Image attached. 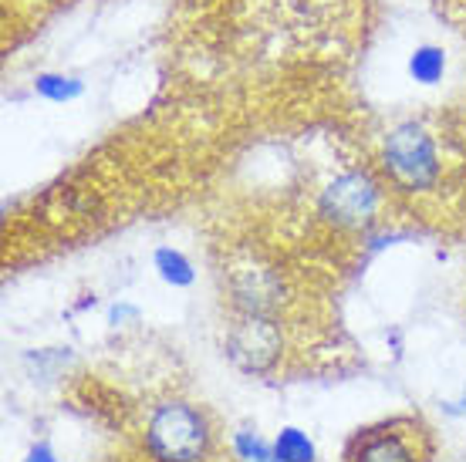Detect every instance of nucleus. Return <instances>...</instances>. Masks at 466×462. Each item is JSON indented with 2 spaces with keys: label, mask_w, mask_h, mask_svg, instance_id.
<instances>
[{
  "label": "nucleus",
  "mask_w": 466,
  "mask_h": 462,
  "mask_svg": "<svg viewBox=\"0 0 466 462\" xmlns=\"http://www.w3.org/2000/svg\"><path fill=\"white\" fill-rule=\"evenodd\" d=\"M385 173L389 179L406 189V193H422L436 183L440 176V156H436V146H432L430 132L416 122H402L389 132L385 139Z\"/></svg>",
  "instance_id": "f257e3e1"
},
{
  "label": "nucleus",
  "mask_w": 466,
  "mask_h": 462,
  "mask_svg": "<svg viewBox=\"0 0 466 462\" xmlns=\"http://www.w3.org/2000/svg\"><path fill=\"white\" fill-rule=\"evenodd\" d=\"M146 442L159 462H197L207 452V422L183 402L159 405L149 418Z\"/></svg>",
  "instance_id": "f03ea898"
},
{
  "label": "nucleus",
  "mask_w": 466,
  "mask_h": 462,
  "mask_svg": "<svg viewBox=\"0 0 466 462\" xmlns=\"http://www.w3.org/2000/svg\"><path fill=\"white\" fill-rule=\"evenodd\" d=\"M227 351L237 368L244 371H268L280 358V327L274 317L264 314H244L240 324H233L230 337H227Z\"/></svg>",
  "instance_id": "7ed1b4c3"
},
{
  "label": "nucleus",
  "mask_w": 466,
  "mask_h": 462,
  "mask_svg": "<svg viewBox=\"0 0 466 462\" xmlns=\"http://www.w3.org/2000/svg\"><path fill=\"white\" fill-rule=\"evenodd\" d=\"M379 206V189L365 173H345L321 193V213L339 226H361Z\"/></svg>",
  "instance_id": "20e7f679"
},
{
  "label": "nucleus",
  "mask_w": 466,
  "mask_h": 462,
  "mask_svg": "<svg viewBox=\"0 0 466 462\" xmlns=\"http://www.w3.org/2000/svg\"><path fill=\"white\" fill-rule=\"evenodd\" d=\"M230 294L233 304L244 314H270L278 311L284 287H280L278 274L264 264H240L230 270Z\"/></svg>",
  "instance_id": "39448f33"
},
{
  "label": "nucleus",
  "mask_w": 466,
  "mask_h": 462,
  "mask_svg": "<svg viewBox=\"0 0 466 462\" xmlns=\"http://www.w3.org/2000/svg\"><path fill=\"white\" fill-rule=\"evenodd\" d=\"M355 462H416V452L409 449L406 439L385 432V436H372L361 442Z\"/></svg>",
  "instance_id": "423d86ee"
},
{
  "label": "nucleus",
  "mask_w": 466,
  "mask_h": 462,
  "mask_svg": "<svg viewBox=\"0 0 466 462\" xmlns=\"http://www.w3.org/2000/svg\"><path fill=\"white\" fill-rule=\"evenodd\" d=\"M446 71V51L436 45H420L409 55V78L420 85H436Z\"/></svg>",
  "instance_id": "0eeeda50"
},
{
  "label": "nucleus",
  "mask_w": 466,
  "mask_h": 462,
  "mask_svg": "<svg viewBox=\"0 0 466 462\" xmlns=\"http://www.w3.org/2000/svg\"><path fill=\"white\" fill-rule=\"evenodd\" d=\"M152 260H156L159 277H163L166 284H173V287H189V284H193V277H197V274H193V264H189L179 250H173V246H159Z\"/></svg>",
  "instance_id": "6e6552de"
},
{
  "label": "nucleus",
  "mask_w": 466,
  "mask_h": 462,
  "mask_svg": "<svg viewBox=\"0 0 466 462\" xmlns=\"http://www.w3.org/2000/svg\"><path fill=\"white\" fill-rule=\"evenodd\" d=\"M35 92L47 102H75L78 95L85 92V85L78 78H68V75H37L35 81Z\"/></svg>",
  "instance_id": "1a4fd4ad"
},
{
  "label": "nucleus",
  "mask_w": 466,
  "mask_h": 462,
  "mask_svg": "<svg viewBox=\"0 0 466 462\" xmlns=\"http://www.w3.org/2000/svg\"><path fill=\"white\" fill-rule=\"evenodd\" d=\"M274 452L280 462H315V446L301 428H284L274 442Z\"/></svg>",
  "instance_id": "9d476101"
},
{
  "label": "nucleus",
  "mask_w": 466,
  "mask_h": 462,
  "mask_svg": "<svg viewBox=\"0 0 466 462\" xmlns=\"http://www.w3.org/2000/svg\"><path fill=\"white\" fill-rule=\"evenodd\" d=\"M233 446H237V452H240V459H247V462H280L278 452L268 449L254 432H240V436L233 439Z\"/></svg>",
  "instance_id": "9b49d317"
},
{
  "label": "nucleus",
  "mask_w": 466,
  "mask_h": 462,
  "mask_svg": "<svg viewBox=\"0 0 466 462\" xmlns=\"http://www.w3.org/2000/svg\"><path fill=\"white\" fill-rule=\"evenodd\" d=\"M24 462H58V459H55V452L47 449V446H37V449H31V456Z\"/></svg>",
  "instance_id": "f8f14e48"
}]
</instances>
